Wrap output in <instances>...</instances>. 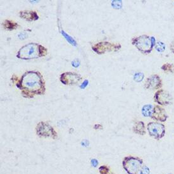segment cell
Segmentation results:
<instances>
[{
    "label": "cell",
    "mask_w": 174,
    "mask_h": 174,
    "mask_svg": "<svg viewBox=\"0 0 174 174\" xmlns=\"http://www.w3.org/2000/svg\"><path fill=\"white\" fill-rule=\"evenodd\" d=\"M17 87L22 90V94L25 98H32L35 94L41 95L45 92L42 76L40 72L36 71L25 72L17 82Z\"/></svg>",
    "instance_id": "1"
},
{
    "label": "cell",
    "mask_w": 174,
    "mask_h": 174,
    "mask_svg": "<svg viewBox=\"0 0 174 174\" xmlns=\"http://www.w3.org/2000/svg\"><path fill=\"white\" fill-rule=\"evenodd\" d=\"M47 53V50L44 46L31 42L22 47L18 51L17 57L22 60H31L42 57Z\"/></svg>",
    "instance_id": "2"
},
{
    "label": "cell",
    "mask_w": 174,
    "mask_h": 174,
    "mask_svg": "<svg viewBox=\"0 0 174 174\" xmlns=\"http://www.w3.org/2000/svg\"><path fill=\"white\" fill-rule=\"evenodd\" d=\"M132 44L143 54H150L156 44L155 37H150L147 35H141L134 37L132 40Z\"/></svg>",
    "instance_id": "3"
},
{
    "label": "cell",
    "mask_w": 174,
    "mask_h": 174,
    "mask_svg": "<svg viewBox=\"0 0 174 174\" xmlns=\"http://www.w3.org/2000/svg\"><path fill=\"white\" fill-rule=\"evenodd\" d=\"M122 166L128 174H139L143 166V160L136 156H126L122 161Z\"/></svg>",
    "instance_id": "4"
},
{
    "label": "cell",
    "mask_w": 174,
    "mask_h": 174,
    "mask_svg": "<svg viewBox=\"0 0 174 174\" xmlns=\"http://www.w3.org/2000/svg\"><path fill=\"white\" fill-rule=\"evenodd\" d=\"M36 133L40 137H51L56 139L58 137L57 133L54 128L47 122H41L36 126Z\"/></svg>",
    "instance_id": "5"
},
{
    "label": "cell",
    "mask_w": 174,
    "mask_h": 174,
    "mask_svg": "<svg viewBox=\"0 0 174 174\" xmlns=\"http://www.w3.org/2000/svg\"><path fill=\"white\" fill-rule=\"evenodd\" d=\"M147 129L150 136L156 140H160L165 136V126L163 124L151 122L147 124Z\"/></svg>",
    "instance_id": "6"
},
{
    "label": "cell",
    "mask_w": 174,
    "mask_h": 174,
    "mask_svg": "<svg viewBox=\"0 0 174 174\" xmlns=\"http://www.w3.org/2000/svg\"><path fill=\"white\" fill-rule=\"evenodd\" d=\"M121 48L119 43H111L109 42H100L95 44L93 46V50L96 53L101 55L108 51H116Z\"/></svg>",
    "instance_id": "7"
},
{
    "label": "cell",
    "mask_w": 174,
    "mask_h": 174,
    "mask_svg": "<svg viewBox=\"0 0 174 174\" xmlns=\"http://www.w3.org/2000/svg\"><path fill=\"white\" fill-rule=\"evenodd\" d=\"M172 99V95L168 91L163 89H160L156 91L154 96V101L162 106L171 104Z\"/></svg>",
    "instance_id": "8"
},
{
    "label": "cell",
    "mask_w": 174,
    "mask_h": 174,
    "mask_svg": "<svg viewBox=\"0 0 174 174\" xmlns=\"http://www.w3.org/2000/svg\"><path fill=\"white\" fill-rule=\"evenodd\" d=\"M81 79L82 77L80 75L72 72H65L60 76V81L65 85L76 84Z\"/></svg>",
    "instance_id": "9"
},
{
    "label": "cell",
    "mask_w": 174,
    "mask_h": 174,
    "mask_svg": "<svg viewBox=\"0 0 174 174\" xmlns=\"http://www.w3.org/2000/svg\"><path fill=\"white\" fill-rule=\"evenodd\" d=\"M145 87L147 89H159L162 87V81L159 75H152L146 79Z\"/></svg>",
    "instance_id": "10"
},
{
    "label": "cell",
    "mask_w": 174,
    "mask_h": 174,
    "mask_svg": "<svg viewBox=\"0 0 174 174\" xmlns=\"http://www.w3.org/2000/svg\"><path fill=\"white\" fill-rule=\"evenodd\" d=\"M151 118L156 121L164 122L168 118V115L167 114V112L164 108L159 105H156L153 108V114Z\"/></svg>",
    "instance_id": "11"
},
{
    "label": "cell",
    "mask_w": 174,
    "mask_h": 174,
    "mask_svg": "<svg viewBox=\"0 0 174 174\" xmlns=\"http://www.w3.org/2000/svg\"><path fill=\"white\" fill-rule=\"evenodd\" d=\"M20 17L29 22L37 20L39 19V16L36 12L34 11H22L20 12Z\"/></svg>",
    "instance_id": "12"
},
{
    "label": "cell",
    "mask_w": 174,
    "mask_h": 174,
    "mask_svg": "<svg viewBox=\"0 0 174 174\" xmlns=\"http://www.w3.org/2000/svg\"><path fill=\"white\" fill-rule=\"evenodd\" d=\"M133 131L137 134L144 136L146 134V129L145 123L142 121H139L135 123L133 127Z\"/></svg>",
    "instance_id": "13"
},
{
    "label": "cell",
    "mask_w": 174,
    "mask_h": 174,
    "mask_svg": "<svg viewBox=\"0 0 174 174\" xmlns=\"http://www.w3.org/2000/svg\"><path fill=\"white\" fill-rule=\"evenodd\" d=\"M153 107L151 104H146L142 107V114L145 116L146 117H151L153 114Z\"/></svg>",
    "instance_id": "14"
},
{
    "label": "cell",
    "mask_w": 174,
    "mask_h": 174,
    "mask_svg": "<svg viewBox=\"0 0 174 174\" xmlns=\"http://www.w3.org/2000/svg\"><path fill=\"white\" fill-rule=\"evenodd\" d=\"M3 26L5 29L8 30H14L17 29V27L19 26V25L17 24V23L8 20L4 22L3 23Z\"/></svg>",
    "instance_id": "15"
},
{
    "label": "cell",
    "mask_w": 174,
    "mask_h": 174,
    "mask_svg": "<svg viewBox=\"0 0 174 174\" xmlns=\"http://www.w3.org/2000/svg\"><path fill=\"white\" fill-rule=\"evenodd\" d=\"M162 70L166 72H171L173 73L174 72V65L170 63H166L163 65L162 67Z\"/></svg>",
    "instance_id": "16"
},
{
    "label": "cell",
    "mask_w": 174,
    "mask_h": 174,
    "mask_svg": "<svg viewBox=\"0 0 174 174\" xmlns=\"http://www.w3.org/2000/svg\"><path fill=\"white\" fill-rule=\"evenodd\" d=\"M99 172L100 174H115L110 170V168L106 165H102L99 167Z\"/></svg>",
    "instance_id": "17"
},
{
    "label": "cell",
    "mask_w": 174,
    "mask_h": 174,
    "mask_svg": "<svg viewBox=\"0 0 174 174\" xmlns=\"http://www.w3.org/2000/svg\"><path fill=\"white\" fill-rule=\"evenodd\" d=\"M155 47L156 51H158L160 53H162V52H163L165 50V45L162 41L156 42Z\"/></svg>",
    "instance_id": "18"
},
{
    "label": "cell",
    "mask_w": 174,
    "mask_h": 174,
    "mask_svg": "<svg viewBox=\"0 0 174 174\" xmlns=\"http://www.w3.org/2000/svg\"><path fill=\"white\" fill-rule=\"evenodd\" d=\"M144 77H145L144 73H142V72L136 73L134 76V80L137 82H141L143 80V79H144Z\"/></svg>",
    "instance_id": "19"
},
{
    "label": "cell",
    "mask_w": 174,
    "mask_h": 174,
    "mask_svg": "<svg viewBox=\"0 0 174 174\" xmlns=\"http://www.w3.org/2000/svg\"><path fill=\"white\" fill-rule=\"evenodd\" d=\"M111 5L114 8H116V9H120L122 6V3L121 1H112Z\"/></svg>",
    "instance_id": "20"
},
{
    "label": "cell",
    "mask_w": 174,
    "mask_h": 174,
    "mask_svg": "<svg viewBox=\"0 0 174 174\" xmlns=\"http://www.w3.org/2000/svg\"><path fill=\"white\" fill-rule=\"evenodd\" d=\"M62 34L64 36V37L66 38V40L70 43V44L73 45H76V43H75V41L73 40L72 38H71L69 36H68V35H67L66 34H65L64 32H62Z\"/></svg>",
    "instance_id": "21"
},
{
    "label": "cell",
    "mask_w": 174,
    "mask_h": 174,
    "mask_svg": "<svg viewBox=\"0 0 174 174\" xmlns=\"http://www.w3.org/2000/svg\"><path fill=\"white\" fill-rule=\"evenodd\" d=\"M150 168L147 167H146V165H144V166H142L139 174H150Z\"/></svg>",
    "instance_id": "22"
},
{
    "label": "cell",
    "mask_w": 174,
    "mask_h": 174,
    "mask_svg": "<svg viewBox=\"0 0 174 174\" xmlns=\"http://www.w3.org/2000/svg\"><path fill=\"white\" fill-rule=\"evenodd\" d=\"M91 164H92V166L94 167H96L98 164V161L96 159H92L91 160Z\"/></svg>",
    "instance_id": "23"
},
{
    "label": "cell",
    "mask_w": 174,
    "mask_h": 174,
    "mask_svg": "<svg viewBox=\"0 0 174 174\" xmlns=\"http://www.w3.org/2000/svg\"><path fill=\"white\" fill-rule=\"evenodd\" d=\"M79 65H80V62H79V60H78L77 59L73 61V62H72V65H73V66L74 67H79Z\"/></svg>",
    "instance_id": "24"
},
{
    "label": "cell",
    "mask_w": 174,
    "mask_h": 174,
    "mask_svg": "<svg viewBox=\"0 0 174 174\" xmlns=\"http://www.w3.org/2000/svg\"><path fill=\"white\" fill-rule=\"evenodd\" d=\"M19 37L20 40H24V39H25L27 37V34L25 32H22L19 35Z\"/></svg>",
    "instance_id": "25"
},
{
    "label": "cell",
    "mask_w": 174,
    "mask_h": 174,
    "mask_svg": "<svg viewBox=\"0 0 174 174\" xmlns=\"http://www.w3.org/2000/svg\"><path fill=\"white\" fill-rule=\"evenodd\" d=\"M94 129H103V125L100 124H95L94 126Z\"/></svg>",
    "instance_id": "26"
},
{
    "label": "cell",
    "mask_w": 174,
    "mask_h": 174,
    "mask_svg": "<svg viewBox=\"0 0 174 174\" xmlns=\"http://www.w3.org/2000/svg\"><path fill=\"white\" fill-rule=\"evenodd\" d=\"M170 49L172 53H174V40L170 43Z\"/></svg>",
    "instance_id": "27"
},
{
    "label": "cell",
    "mask_w": 174,
    "mask_h": 174,
    "mask_svg": "<svg viewBox=\"0 0 174 174\" xmlns=\"http://www.w3.org/2000/svg\"><path fill=\"white\" fill-rule=\"evenodd\" d=\"M88 84V80H85L84 82H83V84H82L81 86V88L82 89H84L87 86V85Z\"/></svg>",
    "instance_id": "28"
}]
</instances>
